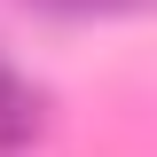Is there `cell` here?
Masks as SVG:
<instances>
[{"mask_svg":"<svg viewBox=\"0 0 157 157\" xmlns=\"http://www.w3.org/2000/svg\"><path fill=\"white\" fill-rule=\"evenodd\" d=\"M32 134H39V94L0 71V149H16V141H32Z\"/></svg>","mask_w":157,"mask_h":157,"instance_id":"6da1fadb","label":"cell"},{"mask_svg":"<svg viewBox=\"0 0 157 157\" xmlns=\"http://www.w3.org/2000/svg\"><path fill=\"white\" fill-rule=\"evenodd\" d=\"M24 8H47V16H134L149 0H24Z\"/></svg>","mask_w":157,"mask_h":157,"instance_id":"7a4b0ae2","label":"cell"}]
</instances>
